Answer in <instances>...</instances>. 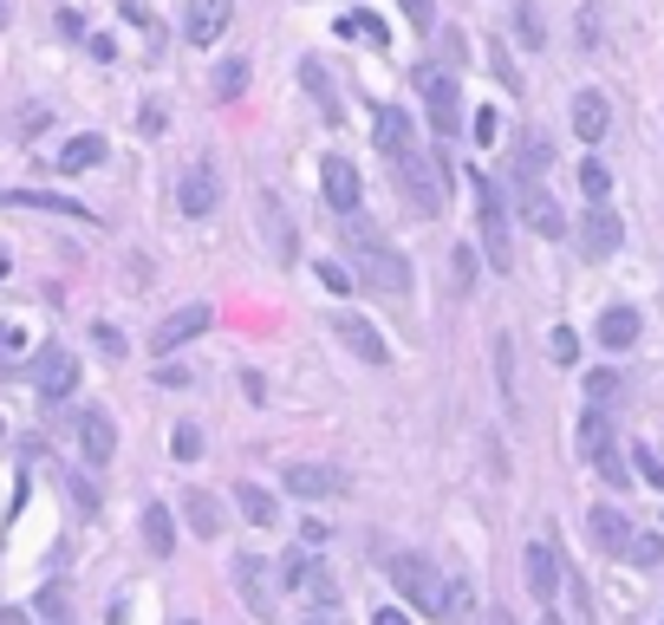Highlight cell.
<instances>
[{"label": "cell", "mask_w": 664, "mask_h": 625, "mask_svg": "<svg viewBox=\"0 0 664 625\" xmlns=\"http://www.w3.org/2000/svg\"><path fill=\"white\" fill-rule=\"evenodd\" d=\"M280 580H287L306 607H339V580L326 574V561H320V554H300V548H293V554L280 561Z\"/></svg>", "instance_id": "7"}, {"label": "cell", "mask_w": 664, "mask_h": 625, "mask_svg": "<svg viewBox=\"0 0 664 625\" xmlns=\"http://www.w3.org/2000/svg\"><path fill=\"white\" fill-rule=\"evenodd\" d=\"M85 46H91V59H104V65H111V59H117V39H111V33H91V39H85Z\"/></svg>", "instance_id": "48"}, {"label": "cell", "mask_w": 664, "mask_h": 625, "mask_svg": "<svg viewBox=\"0 0 664 625\" xmlns=\"http://www.w3.org/2000/svg\"><path fill=\"white\" fill-rule=\"evenodd\" d=\"M554 163V143L541 130H522V157H515V183H541V170Z\"/></svg>", "instance_id": "26"}, {"label": "cell", "mask_w": 664, "mask_h": 625, "mask_svg": "<svg viewBox=\"0 0 664 625\" xmlns=\"http://www.w3.org/2000/svg\"><path fill=\"white\" fill-rule=\"evenodd\" d=\"M339 241H346V254H352V274L372 287V293H391V300H404L411 293V261L385 241V228L378 222H365L359 209L339 222Z\"/></svg>", "instance_id": "1"}, {"label": "cell", "mask_w": 664, "mask_h": 625, "mask_svg": "<svg viewBox=\"0 0 664 625\" xmlns=\"http://www.w3.org/2000/svg\"><path fill=\"white\" fill-rule=\"evenodd\" d=\"M450 280H456V293H476V248L450 254Z\"/></svg>", "instance_id": "40"}, {"label": "cell", "mask_w": 664, "mask_h": 625, "mask_svg": "<svg viewBox=\"0 0 664 625\" xmlns=\"http://www.w3.org/2000/svg\"><path fill=\"white\" fill-rule=\"evenodd\" d=\"M7 267H13V261H7V254H0V280H7Z\"/></svg>", "instance_id": "55"}, {"label": "cell", "mask_w": 664, "mask_h": 625, "mask_svg": "<svg viewBox=\"0 0 664 625\" xmlns=\"http://www.w3.org/2000/svg\"><path fill=\"white\" fill-rule=\"evenodd\" d=\"M248 72H254L248 59H222V65H215V98H222V104L241 98V91H248Z\"/></svg>", "instance_id": "33"}, {"label": "cell", "mask_w": 664, "mask_h": 625, "mask_svg": "<svg viewBox=\"0 0 664 625\" xmlns=\"http://www.w3.org/2000/svg\"><path fill=\"white\" fill-rule=\"evenodd\" d=\"M515 209H522V222H528L541 241L574 235V222H567V209L554 202V189H548V183H515Z\"/></svg>", "instance_id": "6"}, {"label": "cell", "mask_w": 664, "mask_h": 625, "mask_svg": "<svg viewBox=\"0 0 664 625\" xmlns=\"http://www.w3.org/2000/svg\"><path fill=\"white\" fill-rule=\"evenodd\" d=\"M137 130L156 137V130H163V104H143V111H137Z\"/></svg>", "instance_id": "49"}, {"label": "cell", "mask_w": 664, "mask_h": 625, "mask_svg": "<svg viewBox=\"0 0 664 625\" xmlns=\"http://www.w3.org/2000/svg\"><path fill=\"white\" fill-rule=\"evenodd\" d=\"M300 91L313 98L320 124H346V98H339V85H333V72L320 59H300Z\"/></svg>", "instance_id": "16"}, {"label": "cell", "mask_w": 664, "mask_h": 625, "mask_svg": "<svg viewBox=\"0 0 664 625\" xmlns=\"http://www.w3.org/2000/svg\"><path fill=\"white\" fill-rule=\"evenodd\" d=\"M632 470H639V483H652V489H664V463L652 443H632Z\"/></svg>", "instance_id": "37"}, {"label": "cell", "mask_w": 664, "mask_h": 625, "mask_svg": "<svg viewBox=\"0 0 664 625\" xmlns=\"http://www.w3.org/2000/svg\"><path fill=\"white\" fill-rule=\"evenodd\" d=\"M228 20H235V0H189L183 7V39L189 46H215L228 33Z\"/></svg>", "instance_id": "15"}, {"label": "cell", "mask_w": 664, "mask_h": 625, "mask_svg": "<svg viewBox=\"0 0 664 625\" xmlns=\"http://www.w3.org/2000/svg\"><path fill=\"white\" fill-rule=\"evenodd\" d=\"M215 202H222V176H215V163H189L183 183H176V209H183L189 222H209Z\"/></svg>", "instance_id": "9"}, {"label": "cell", "mask_w": 664, "mask_h": 625, "mask_svg": "<svg viewBox=\"0 0 664 625\" xmlns=\"http://www.w3.org/2000/svg\"><path fill=\"white\" fill-rule=\"evenodd\" d=\"M600 39H606V7L587 0V7H580V46H600Z\"/></svg>", "instance_id": "38"}, {"label": "cell", "mask_w": 664, "mask_h": 625, "mask_svg": "<svg viewBox=\"0 0 664 625\" xmlns=\"http://www.w3.org/2000/svg\"><path fill=\"white\" fill-rule=\"evenodd\" d=\"M587 535H593V548H600V554H626L639 528H632V515H626V509H613V502H600V509L587 515Z\"/></svg>", "instance_id": "19"}, {"label": "cell", "mask_w": 664, "mask_h": 625, "mask_svg": "<svg viewBox=\"0 0 664 625\" xmlns=\"http://www.w3.org/2000/svg\"><path fill=\"white\" fill-rule=\"evenodd\" d=\"M391 170H398V196H404V209L417 215V222H437L443 215V163H437V150H398L391 157Z\"/></svg>", "instance_id": "2"}, {"label": "cell", "mask_w": 664, "mask_h": 625, "mask_svg": "<svg viewBox=\"0 0 664 625\" xmlns=\"http://www.w3.org/2000/svg\"><path fill=\"white\" fill-rule=\"evenodd\" d=\"M143 548H150L156 561H170V554H176V522H170V509H163V502H150V509H143Z\"/></svg>", "instance_id": "28"}, {"label": "cell", "mask_w": 664, "mask_h": 625, "mask_svg": "<svg viewBox=\"0 0 664 625\" xmlns=\"http://www.w3.org/2000/svg\"><path fill=\"white\" fill-rule=\"evenodd\" d=\"M280 483H287V496H300V502H333V496H346V489H352V476H346V470H333V463H293Z\"/></svg>", "instance_id": "11"}, {"label": "cell", "mask_w": 664, "mask_h": 625, "mask_svg": "<svg viewBox=\"0 0 664 625\" xmlns=\"http://www.w3.org/2000/svg\"><path fill=\"white\" fill-rule=\"evenodd\" d=\"M593 463H600V476H606V483H613V489H632V470H626V457H619V450H613V443H606V450H600V457H593Z\"/></svg>", "instance_id": "41"}, {"label": "cell", "mask_w": 664, "mask_h": 625, "mask_svg": "<svg viewBox=\"0 0 664 625\" xmlns=\"http://www.w3.org/2000/svg\"><path fill=\"white\" fill-rule=\"evenodd\" d=\"M639 326H646L639 307H606L600 326H593V339H600L606 352H632V346H639Z\"/></svg>", "instance_id": "22"}, {"label": "cell", "mask_w": 664, "mask_h": 625, "mask_svg": "<svg viewBox=\"0 0 664 625\" xmlns=\"http://www.w3.org/2000/svg\"><path fill=\"white\" fill-rule=\"evenodd\" d=\"M0 26H7V0H0Z\"/></svg>", "instance_id": "57"}, {"label": "cell", "mask_w": 664, "mask_h": 625, "mask_svg": "<svg viewBox=\"0 0 664 625\" xmlns=\"http://www.w3.org/2000/svg\"><path fill=\"white\" fill-rule=\"evenodd\" d=\"M183 515H189V528H196L202 541L222 535V502H215L209 489H189V496H183Z\"/></svg>", "instance_id": "29"}, {"label": "cell", "mask_w": 664, "mask_h": 625, "mask_svg": "<svg viewBox=\"0 0 664 625\" xmlns=\"http://www.w3.org/2000/svg\"><path fill=\"white\" fill-rule=\"evenodd\" d=\"M522 567H528V593H535L541 607H554V593H561V574H567V567H561V554H554L548 541H535Z\"/></svg>", "instance_id": "21"}, {"label": "cell", "mask_w": 664, "mask_h": 625, "mask_svg": "<svg viewBox=\"0 0 664 625\" xmlns=\"http://www.w3.org/2000/svg\"><path fill=\"white\" fill-rule=\"evenodd\" d=\"M320 189H326V202H333L339 215H352V209H359V196H365V183H359L352 157H326V163H320Z\"/></svg>", "instance_id": "17"}, {"label": "cell", "mask_w": 664, "mask_h": 625, "mask_svg": "<svg viewBox=\"0 0 664 625\" xmlns=\"http://www.w3.org/2000/svg\"><path fill=\"white\" fill-rule=\"evenodd\" d=\"M541 625H561V613H548V620H541Z\"/></svg>", "instance_id": "56"}, {"label": "cell", "mask_w": 664, "mask_h": 625, "mask_svg": "<svg viewBox=\"0 0 664 625\" xmlns=\"http://www.w3.org/2000/svg\"><path fill=\"white\" fill-rule=\"evenodd\" d=\"M183 625H196V620H183Z\"/></svg>", "instance_id": "58"}, {"label": "cell", "mask_w": 664, "mask_h": 625, "mask_svg": "<svg viewBox=\"0 0 664 625\" xmlns=\"http://www.w3.org/2000/svg\"><path fill=\"white\" fill-rule=\"evenodd\" d=\"M170 450H176V463H196V457H202V430H196V424H176Z\"/></svg>", "instance_id": "43"}, {"label": "cell", "mask_w": 664, "mask_h": 625, "mask_svg": "<svg viewBox=\"0 0 664 625\" xmlns=\"http://www.w3.org/2000/svg\"><path fill=\"white\" fill-rule=\"evenodd\" d=\"M619 561H632V567H664V535L639 528V535H632V548H626Z\"/></svg>", "instance_id": "34"}, {"label": "cell", "mask_w": 664, "mask_h": 625, "mask_svg": "<svg viewBox=\"0 0 664 625\" xmlns=\"http://www.w3.org/2000/svg\"><path fill=\"white\" fill-rule=\"evenodd\" d=\"M613 130V104H606V91H580L574 98V137L580 143H600Z\"/></svg>", "instance_id": "23"}, {"label": "cell", "mask_w": 664, "mask_h": 625, "mask_svg": "<svg viewBox=\"0 0 664 625\" xmlns=\"http://www.w3.org/2000/svg\"><path fill=\"white\" fill-rule=\"evenodd\" d=\"M515 39H522L528 52H541V46H548V20H541V7H535V0H515Z\"/></svg>", "instance_id": "31"}, {"label": "cell", "mask_w": 664, "mask_h": 625, "mask_svg": "<svg viewBox=\"0 0 664 625\" xmlns=\"http://www.w3.org/2000/svg\"><path fill=\"white\" fill-rule=\"evenodd\" d=\"M0 625H26V613H0Z\"/></svg>", "instance_id": "54"}, {"label": "cell", "mask_w": 664, "mask_h": 625, "mask_svg": "<svg viewBox=\"0 0 664 625\" xmlns=\"http://www.w3.org/2000/svg\"><path fill=\"white\" fill-rule=\"evenodd\" d=\"M104 163V137L98 130H78V137H65V150H59V170L65 176H78V170H98Z\"/></svg>", "instance_id": "25"}, {"label": "cell", "mask_w": 664, "mask_h": 625, "mask_svg": "<svg viewBox=\"0 0 664 625\" xmlns=\"http://www.w3.org/2000/svg\"><path fill=\"white\" fill-rule=\"evenodd\" d=\"M156 385H170V391H183V385H189V372H183V365H156Z\"/></svg>", "instance_id": "51"}, {"label": "cell", "mask_w": 664, "mask_h": 625, "mask_svg": "<svg viewBox=\"0 0 664 625\" xmlns=\"http://www.w3.org/2000/svg\"><path fill=\"white\" fill-rule=\"evenodd\" d=\"M580 189H587V202H606V196H613V170H606L600 157H587V163H580Z\"/></svg>", "instance_id": "35"}, {"label": "cell", "mask_w": 664, "mask_h": 625, "mask_svg": "<svg viewBox=\"0 0 664 625\" xmlns=\"http://www.w3.org/2000/svg\"><path fill=\"white\" fill-rule=\"evenodd\" d=\"M398 7H404V20L417 33H437V0H398Z\"/></svg>", "instance_id": "44"}, {"label": "cell", "mask_w": 664, "mask_h": 625, "mask_svg": "<svg viewBox=\"0 0 664 625\" xmlns=\"http://www.w3.org/2000/svg\"><path fill=\"white\" fill-rule=\"evenodd\" d=\"M613 443V424H606V404H587V417H580V457H600Z\"/></svg>", "instance_id": "32"}, {"label": "cell", "mask_w": 664, "mask_h": 625, "mask_svg": "<svg viewBox=\"0 0 664 625\" xmlns=\"http://www.w3.org/2000/svg\"><path fill=\"white\" fill-rule=\"evenodd\" d=\"M469 189H476V215H483V254L496 274H515V241H509V202L496 189L489 170H469Z\"/></svg>", "instance_id": "3"}, {"label": "cell", "mask_w": 664, "mask_h": 625, "mask_svg": "<svg viewBox=\"0 0 664 625\" xmlns=\"http://www.w3.org/2000/svg\"><path fill=\"white\" fill-rule=\"evenodd\" d=\"M313 274H320V280H326V287H333V293H352V287H359V274H346V267H339V261H320V267H313Z\"/></svg>", "instance_id": "45"}, {"label": "cell", "mask_w": 664, "mask_h": 625, "mask_svg": "<svg viewBox=\"0 0 664 625\" xmlns=\"http://www.w3.org/2000/svg\"><path fill=\"white\" fill-rule=\"evenodd\" d=\"M333 333H339V346H346L359 365H391V346H385V333H378L365 313H339Z\"/></svg>", "instance_id": "12"}, {"label": "cell", "mask_w": 664, "mask_h": 625, "mask_svg": "<svg viewBox=\"0 0 664 625\" xmlns=\"http://www.w3.org/2000/svg\"><path fill=\"white\" fill-rule=\"evenodd\" d=\"M411 78H417V91H424L430 130H437V137H456V124H463V85H456V72H450V65H417Z\"/></svg>", "instance_id": "5"}, {"label": "cell", "mask_w": 664, "mask_h": 625, "mask_svg": "<svg viewBox=\"0 0 664 625\" xmlns=\"http://www.w3.org/2000/svg\"><path fill=\"white\" fill-rule=\"evenodd\" d=\"M0 202H7V209H39V215H65V222H98L85 202H72V196H52V189H7Z\"/></svg>", "instance_id": "20"}, {"label": "cell", "mask_w": 664, "mask_h": 625, "mask_svg": "<svg viewBox=\"0 0 664 625\" xmlns=\"http://www.w3.org/2000/svg\"><path fill=\"white\" fill-rule=\"evenodd\" d=\"M235 593H241V607H248L254 620H274V567H267L261 554H241V561H235Z\"/></svg>", "instance_id": "13"}, {"label": "cell", "mask_w": 664, "mask_h": 625, "mask_svg": "<svg viewBox=\"0 0 664 625\" xmlns=\"http://www.w3.org/2000/svg\"><path fill=\"white\" fill-rule=\"evenodd\" d=\"M98 352H104V359H124V339H117L111 326H98Z\"/></svg>", "instance_id": "50"}, {"label": "cell", "mask_w": 664, "mask_h": 625, "mask_svg": "<svg viewBox=\"0 0 664 625\" xmlns=\"http://www.w3.org/2000/svg\"><path fill=\"white\" fill-rule=\"evenodd\" d=\"M372 137H378V150H385V157L411 150V143H417V130H411V111H404V104H378V124H372Z\"/></svg>", "instance_id": "24"}, {"label": "cell", "mask_w": 664, "mask_h": 625, "mask_svg": "<svg viewBox=\"0 0 664 625\" xmlns=\"http://www.w3.org/2000/svg\"><path fill=\"white\" fill-rule=\"evenodd\" d=\"M235 509H241L254 528H274V522H280V502H274L261 483H235Z\"/></svg>", "instance_id": "27"}, {"label": "cell", "mask_w": 664, "mask_h": 625, "mask_svg": "<svg viewBox=\"0 0 664 625\" xmlns=\"http://www.w3.org/2000/svg\"><path fill=\"white\" fill-rule=\"evenodd\" d=\"M300 625H339V607H313Z\"/></svg>", "instance_id": "52"}, {"label": "cell", "mask_w": 664, "mask_h": 625, "mask_svg": "<svg viewBox=\"0 0 664 625\" xmlns=\"http://www.w3.org/2000/svg\"><path fill=\"white\" fill-rule=\"evenodd\" d=\"M391 580H398V593H404L417 613H430V620H450V613H456L450 580H443L424 554H398V561H391Z\"/></svg>", "instance_id": "4"}, {"label": "cell", "mask_w": 664, "mask_h": 625, "mask_svg": "<svg viewBox=\"0 0 664 625\" xmlns=\"http://www.w3.org/2000/svg\"><path fill=\"white\" fill-rule=\"evenodd\" d=\"M20 352H26V326H20V320H0V378L13 372Z\"/></svg>", "instance_id": "36"}, {"label": "cell", "mask_w": 664, "mask_h": 625, "mask_svg": "<svg viewBox=\"0 0 664 625\" xmlns=\"http://www.w3.org/2000/svg\"><path fill=\"white\" fill-rule=\"evenodd\" d=\"M548 352H554L561 365H574V359H580V339H574L567 326H554V339H548Z\"/></svg>", "instance_id": "46"}, {"label": "cell", "mask_w": 664, "mask_h": 625, "mask_svg": "<svg viewBox=\"0 0 664 625\" xmlns=\"http://www.w3.org/2000/svg\"><path fill=\"white\" fill-rule=\"evenodd\" d=\"M574 241H580V254H587V261H613V254H619V241H626V228H619V215H613L606 202H593V209L574 222Z\"/></svg>", "instance_id": "8"}, {"label": "cell", "mask_w": 664, "mask_h": 625, "mask_svg": "<svg viewBox=\"0 0 664 625\" xmlns=\"http://www.w3.org/2000/svg\"><path fill=\"white\" fill-rule=\"evenodd\" d=\"M502 137V111H476V143H496Z\"/></svg>", "instance_id": "47"}, {"label": "cell", "mask_w": 664, "mask_h": 625, "mask_svg": "<svg viewBox=\"0 0 664 625\" xmlns=\"http://www.w3.org/2000/svg\"><path fill=\"white\" fill-rule=\"evenodd\" d=\"M372 625H411V620H404L398 607H378V613H372Z\"/></svg>", "instance_id": "53"}, {"label": "cell", "mask_w": 664, "mask_h": 625, "mask_svg": "<svg viewBox=\"0 0 664 625\" xmlns=\"http://www.w3.org/2000/svg\"><path fill=\"white\" fill-rule=\"evenodd\" d=\"M333 33L339 39H365V46H391V26L378 13H346V20H333Z\"/></svg>", "instance_id": "30"}, {"label": "cell", "mask_w": 664, "mask_h": 625, "mask_svg": "<svg viewBox=\"0 0 664 625\" xmlns=\"http://www.w3.org/2000/svg\"><path fill=\"white\" fill-rule=\"evenodd\" d=\"M209 320H215V313H209L202 300H196V307H176V313H170V320H163V326L150 333V352H156V359H170L176 346H189V339H202V333H209Z\"/></svg>", "instance_id": "14"}, {"label": "cell", "mask_w": 664, "mask_h": 625, "mask_svg": "<svg viewBox=\"0 0 664 625\" xmlns=\"http://www.w3.org/2000/svg\"><path fill=\"white\" fill-rule=\"evenodd\" d=\"M261 215H267L274 248H280V254H293V235H287V215H280V202H274V196H261Z\"/></svg>", "instance_id": "39"}, {"label": "cell", "mask_w": 664, "mask_h": 625, "mask_svg": "<svg viewBox=\"0 0 664 625\" xmlns=\"http://www.w3.org/2000/svg\"><path fill=\"white\" fill-rule=\"evenodd\" d=\"M78 450H85L91 470H104V463L117 457V424H111V411H78Z\"/></svg>", "instance_id": "18"}, {"label": "cell", "mask_w": 664, "mask_h": 625, "mask_svg": "<svg viewBox=\"0 0 664 625\" xmlns=\"http://www.w3.org/2000/svg\"><path fill=\"white\" fill-rule=\"evenodd\" d=\"M587 398H593V404H606V398H619V372H613V365H600V372H587Z\"/></svg>", "instance_id": "42"}, {"label": "cell", "mask_w": 664, "mask_h": 625, "mask_svg": "<svg viewBox=\"0 0 664 625\" xmlns=\"http://www.w3.org/2000/svg\"><path fill=\"white\" fill-rule=\"evenodd\" d=\"M33 385H39L46 404L72 398V385H78V359H72L65 346H39V352H33Z\"/></svg>", "instance_id": "10"}]
</instances>
